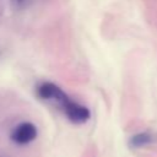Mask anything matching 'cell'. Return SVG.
<instances>
[{"label":"cell","mask_w":157,"mask_h":157,"mask_svg":"<svg viewBox=\"0 0 157 157\" xmlns=\"http://www.w3.org/2000/svg\"><path fill=\"white\" fill-rule=\"evenodd\" d=\"M17 1H23V0H17Z\"/></svg>","instance_id":"obj_6"},{"label":"cell","mask_w":157,"mask_h":157,"mask_svg":"<svg viewBox=\"0 0 157 157\" xmlns=\"http://www.w3.org/2000/svg\"><path fill=\"white\" fill-rule=\"evenodd\" d=\"M9 137L16 146H27L37 140L38 128L32 121H21L11 129Z\"/></svg>","instance_id":"obj_1"},{"label":"cell","mask_w":157,"mask_h":157,"mask_svg":"<svg viewBox=\"0 0 157 157\" xmlns=\"http://www.w3.org/2000/svg\"><path fill=\"white\" fill-rule=\"evenodd\" d=\"M0 157H6V156H2V155H0Z\"/></svg>","instance_id":"obj_5"},{"label":"cell","mask_w":157,"mask_h":157,"mask_svg":"<svg viewBox=\"0 0 157 157\" xmlns=\"http://www.w3.org/2000/svg\"><path fill=\"white\" fill-rule=\"evenodd\" d=\"M59 107L65 114V117L74 124H85L91 118L90 109L86 105L71 99L70 97H67Z\"/></svg>","instance_id":"obj_2"},{"label":"cell","mask_w":157,"mask_h":157,"mask_svg":"<svg viewBox=\"0 0 157 157\" xmlns=\"http://www.w3.org/2000/svg\"><path fill=\"white\" fill-rule=\"evenodd\" d=\"M157 141V134L152 131H140L137 134H134L129 139V147L132 150H139L144 148L151 144Z\"/></svg>","instance_id":"obj_4"},{"label":"cell","mask_w":157,"mask_h":157,"mask_svg":"<svg viewBox=\"0 0 157 157\" xmlns=\"http://www.w3.org/2000/svg\"><path fill=\"white\" fill-rule=\"evenodd\" d=\"M37 94L43 101L53 102L58 105H60L69 96L54 82L44 81L37 86Z\"/></svg>","instance_id":"obj_3"}]
</instances>
